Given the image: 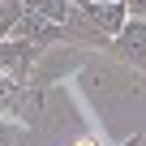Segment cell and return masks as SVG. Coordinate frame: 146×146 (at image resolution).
Wrapping results in <instances>:
<instances>
[{
	"label": "cell",
	"instance_id": "cell-1",
	"mask_svg": "<svg viewBox=\"0 0 146 146\" xmlns=\"http://www.w3.org/2000/svg\"><path fill=\"white\" fill-rule=\"evenodd\" d=\"M26 60H30V47L26 43L0 47V69H5V78H22V73H26Z\"/></svg>",
	"mask_w": 146,
	"mask_h": 146
},
{
	"label": "cell",
	"instance_id": "cell-2",
	"mask_svg": "<svg viewBox=\"0 0 146 146\" xmlns=\"http://www.w3.org/2000/svg\"><path fill=\"white\" fill-rule=\"evenodd\" d=\"M120 47H125V56L146 60V26H142V22H137V26H129V30L120 35Z\"/></svg>",
	"mask_w": 146,
	"mask_h": 146
},
{
	"label": "cell",
	"instance_id": "cell-3",
	"mask_svg": "<svg viewBox=\"0 0 146 146\" xmlns=\"http://www.w3.org/2000/svg\"><path fill=\"white\" fill-rule=\"evenodd\" d=\"M30 13H43L47 22H64L69 17V5H64V0H30Z\"/></svg>",
	"mask_w": 146,
	"mask_h": 146
},
{
	"label": "cell",
	"instance_id": "cell-4",
	"mask_svg": "<svg viewBox=\"0 0 146 146\" xmlns=\"http://www.w3.org/2000/svg\"><path fill=\"white\" fill-rule=\"evenodd\" d=\"M95 22H103V26H112V30H116V26H120V9H116V5H108V9H99V13H95Z\"/></svg>",
	"mask_w": 146,
	"mask_h": 146
},
{
	"label": "cell",
	"instance_id": "cell-5",
	"mask_svg": "<svg viewBox=\"0 0 146 146\" xmlns=\"http://www.w3.org/2000/svg\"><path fill=\"white\" fill-rule=\"evenodd\" d=\"M129 9L133 13H146V0H129Z\"/></svg>",
	"mask_w": 146,
	"mask_h": 146
},
{
	"label": "cell",
	"instance_id": "cell-6",
	"mask_svg": "<svg viewBox=\"0 0 146 146\" xmlns=\"http://www.w3.org/2000/svg\"><path fill=\"white\" fill-rule=\"evenodd\" d=\"M78 146H103V142H95V137H82V142H78Z\"/></svg>",
	"mask_w": 146,
	"mask_h": 146
}]
</instances>
